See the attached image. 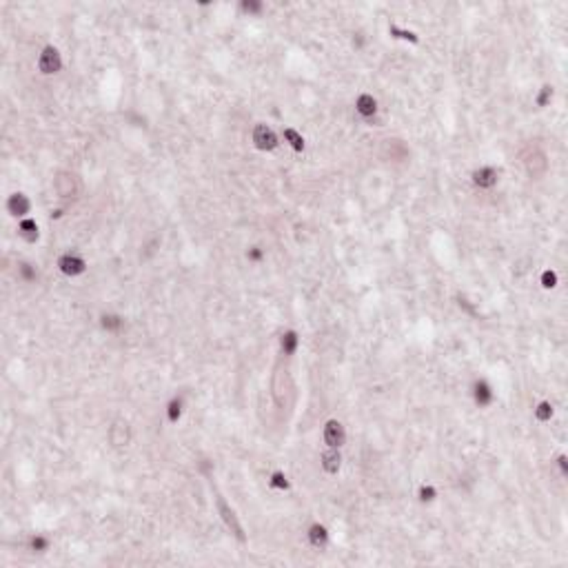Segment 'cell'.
<instances>
[{"mask_svg": "<svg viewBox=\"0 0 568 568\" xmlns=\"http://www.w3.org/2000/svg\"><path fill=\"white\" fill-rule=\"evenodd\" d=\"M32 49L36 52V71L44 75V78H54V75H60L65 71V54L60 52L56 44H40V47H32Z\"/></svg>", "mask_w": 568, "mask_h": 568, "instance_id": "cell-1", "label": "cell"}, {"mask_svg": "<svg viewBox=\"0 0 568 568\" xmlns=\"http://www.w3.org/2000/svg\"><path fill=\"white\" fill-rule=\"evenodd\" d=\"M49 269H54L56 273H60L63 278H69V280H75V278H83L89 269V262L83 253H75V251H65L56 255V260L52 265H47ZM47 267H40V269H47Z\"/></svg>", "mask_w": 568, "mask_h": 568, "instance_id": "cell-2", "label": "cell"}, {"mask_svg": "<svg viewBox=\"0 0 568 568\" xmlns=\"http://www.w3.org/2000/svg\"><path fill=\"white\" fill-rule=\"evenodd\" d=\"M249 140H251L253 149L260 153H271L275 149H280V145H282L280 133L271 125H267V122H255V125L251 127Z\"/></svg>", "mask_w": 568, "mask_h": 568, "instance_id": "cell-3", "label": "cell"}, {"mask_svg": "<svg viewBox=\"0 0 568 568\" xmlns=\"http://www.w3.org/2000/svg\"><path fill=\"white\" fill-rule=\"evenodd\" d=\"M34 213H36V205H34V198L29 193L13 191V193L5 195V216L11 218L13 222L34 216Z\"/></svg>", "mask_w": 568, "mask_h": 568, "instance_id": "cell-4", "label": "cell"}, {"mask_svg": "<svg viewBox=\"0 0 568 568\" xmlns=\"http://www.w3.org/2000/svg\"><path fill=\"white\" fill-rule=\"evenodd\" d=\"M471 400L473 404L482 409V411H490V409H495L497 404V391L493 387V382H490L488 377H478L473 382V387H471Z\"/></svg>", "mask_w": 568, "mask_h": 568, "instance_id": "cell-5", "label": "cell"}, {"mask_svg": "<svg viewBox=\"0 0 568 568\" xmlns=\"http://www.w3.org/2000/svg\"><path fill=\"white\" fill-rule=\"evenodd\" d=\"M320 437H322V447H329V449H344L349 433H346V426H344L342 420L329 418L325 424H322Z\"/></svg>", "mask_w": 568, "mask_h": 568, "instance_id": "cell-6", "label": "cell"}, {"mask_svg": "<svg viewBox=\"0 0 568 568\" xmlns=\"http://www.w3.org/2000/svg\"><path fill=\"white\" fill-rule=\"evenodd\" d=\"M500 178H502V171L495 167V164H480V167H475L469 180L475 189H480V191H490V189H495L497 184H500Z\"/></svg>", "mask_w": 568, "mask_h": 568, "instance_id": "cell-7", "label": "cell"}, {"mask_svg": "<svg viewBox=\"0 0 568 568\" xmlns=\"http://www.w3.org/2000/svg\"><path fill=\"white\" fill-rule=\"evenodd\" d=\"M344 466V455H342V449H329L325 447L320 453V471L327 475L329 480L337 478Z\"/></svg>", "mask_w": 568, "mask_h": 568, "instance_id": "cell-8", "label": "cell"}, {"mask_svg": "<svg viewBox=\"0 0 568 568\" xmlns=\"http://www.w3.org/2000/svg\"><path fill=\"white\" fill-rule=\"evenodd\" d=\"M353 109L362 120H373L380 114V100L373 91H360L353 100Z\"/></svg>", "mask_w": 568, "mask_h": 568, "instance_id": "cell-9", "label": "cell"}, {"mask_svg": "<svg viewBox=\"0 0 568 568\" xmlns=\"http://www.w3.org/2000/svg\"><path fill=\"white\" fill-rule=\"evenodd\" d=\"M300 333L296 329H284L278 335V356L280 358H296L300 351Z\"/></svg>", "mask_w": 568, "mask_h": 568, "instance_id": "cell-10", "label": "cell"}, {"mask_svg": "<svg viewBox=\"0 0 568 568\" xmlns=\"http://www.w3.org/2000/svg\"><path fill=\"white\" fill-rule=\"evenodd\" d=\"M555 413H557V406L552 400H548V397L537 400L531 409V416L537 424H550L552 420H555Z\"/></svg>", "mask_w": 568, "mask_h": 568, "instance_id": "cell-11", "label": "cell"}, {"mask_svg": "<svg viewBox=\"0 0 568 568\" xmlns=\"http://www.w3.org/2000/svg\"><path fill=\"white\" fill-rule=\"evenodd\" d=\"M280 140L284 147H289L294 153H302L306 149V138L296 127H280Z\"/></svg>", "mask_w": 568, "mask_h": 568, "instance_id": "cell-12", "label": "cell"}, {"mask_svg": "<svg viewBox=\"0 0 568 568\" xmlns=\"http://www.w3.org/2000/svg\"><path fill=\"white\" fill-rule=\"evenodd\" d=\"M555 94H557V89L555 85H550V83H542L540 87L535 89V94H533V104H535V109H550L552 107V100H555Z\"/></svg>", "mask_w": 568, "mask_h": 568, "instance_id": "cell-13", "label": "cell"}, {"mask_svg": "<svg viewBox=\"0 0 568 568\" xmlns=\"http://www.w3.org/2000/svg\"><path fill=\"white\" fill-rule=\"evenodd\" d=\"M416 497L420 504H426V506H431L440 500V488L433 484V482H422L418 488H416Z\"/></svg>", "mask_w": 568, "mask_h": 568, "instance_id": "cell-14", "label": "cell"}, {"mask_svg": "<svg viewBox=\"0 0 568 568\" xmlns=\"http://www.w3.org/2000/svg\"><path fill=\"white\" fill-rule=\"evenodd\" d=\"M537 284H540L542 291H557L560 284H562L557 269H550V267L542 269L540 275H537Z\"/></svg>", "mask_w": 568, "mask_h": 568, "instance_id": "cell-15", "label": "cell"}]
</instances>
